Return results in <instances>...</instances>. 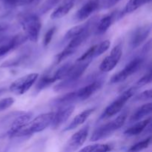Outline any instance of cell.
<instances>
[{"label":"cell","instance_id":"1","mask_svg":"<svg viewBox=\"0 0 152 152\" xmlns=\"http://www.w3.org/2000/svg\"><path fill=\"white\" fill-rule=\"evenodd\" d=\"M55 112H48L37 116L33 120H30L21 130L16 133L15 137H22L38 133L50 126Z\"/></svg>","mask_w":152,"mask_h":152},{"label":"cell","instance_id":"2","mask_svg":"<svg viewBox=\"0 0 152 152\" xmlns=\"http://www.w3.org/2000/svg\"><path fill=\"white\" fill-rule=\"evenodd\" d=\"M19 21L25 31V35L30 41H38L42 23L39 17L36 14L25 13L19 16Z\"/></svg>","mask_w":152,"mask_h":152},{"label":"cell","instance_id":"3","mask_svg":"<svg viewBox=\"0 0 152 152\" xmlns=\"http://www.w3.org/2000/svg\"><path fill=\"white\" fill-rule=\"evenodd\" d=\"M128 117L127 111L122 113L121 114L118 116L117 118L111 120L109 123L104 124L96 129L93 133V134L91 137L90 141L95 142L97 140H101L102 139L111 136L114 132L118 130L119 129L122 127L124 125L126 119Z\"/></svg>","mask_w":152,"mask_h":152},{"label":"cell","instance_id":"4","mask_svg":"<svg viewBox=\"0 0 152 152\" xmlns=\"http://www.w3.org/2000/svg\"><path fill=\"white\" fill-rule=\"evenodd\" d=\"M86 61L87 62H86V61L78 62L79 63L75 64V65H71L69 70L67 72L66 75L62 79L63 81L61 82L56 86H55L53 90L55 91H59L62 90L65 88L69 87L70 86L74 84L76 82L78 81L80 77H82V75L84 74L86 70L88 68V65H90L91 59H88V60Z\"/></svg>","mask_w":152,"mask_h":152},{"label":"cell","instance_id":"5","mask_svg":"<svg viewBox=\"0 0 152 152\" xmlns=\"http://www.w3.org/2000/svg\"><path fill=\"white\" fill-rule=\"evenodd\" d=\"M137 87H132L126 90L123 94H121L114 102H111L104 110V111L100 116V120H105V119L110 118V117H113V116L116 115L119 112H120L123 107H124V105H126V102L137 91Z\"/></svg>","mask_w":152,"mask_h":152},{"label":"cell","instance_id":"6","mask_svg":"<svg viewBox=\"0 0 152 152\" xmlns=\"http://www.w3.org/2000/svg\"><path fill=\"white\" fill-rule=\"evenodd\" d=\"M39 74L37 73H31L19 77L15 80L10 86V91L16 95H22L26 93L37 81Z\"/></svg>","mask_w":152,"mask_h":152},{"label":"cell","instance_id":"7","mask_svg":"<svg viewBox=\"0 0 152 152\" xmlns=\"http://www.w3.org/2000/svg\"><path fill=\"white\" fill-rule=\"evenodd\" d=\"M144 59L140 56H138V57L132 59L122 71L113 76L112 78L111 79V83H119L125 81L126 79L136 73L141 68Z\"/></svg>","mask_w":152,"mask_h":152},{"label":"cell","instance_id":"8","mask_svg":"<svg viewBox=\"0 0 152 152\" xmlns=\"http://www.w3.org/2000/svg\"><path fill=\"white\" fill-rule=\"evenodd\" d=\"M122 54H123V48L121 44H119L116 45L111 50L109 55H108L102 60L99 65V70L105 73L111 71L117 66L119 61L121 59Z\"/></svg>","mask_w":152,"mask_h":152},{"label":"cell","instance_id":"9","mask_svg":"<svg viewBox=\"0 0 152 152\" xmlns=\"http://www.w3.org/2000/svg\"><path fill=\"white\" fill-rule=\"evenodd\" d=\"M89 132V126H86L83 129H80L78 132L71 137L65 145L64 151H74L78 149L86 142Z\"/></svg>","mask_w":152,"mask_h":152},{"label":"cell","instance_id":"10","mask_svg":"<svg viewBox=\"0 0 152 152\" xmlns=\"http://www.w3.org/2000/svg\"><path fill=\"white\" fill-rule=\"evenodd\" d=\"M74 109H75V106L71 104L61 106L59 110L54 113L53 120L50 123L52 129H57L60 126H62L69 119V117L74 112Z\"/></svg>","mask_w":152,"mask_h":152},{"label":"cell","instance_id":"11","mask_svg":"<svg viewBox=\"0 0 152 152\" xmlns=\"http://www.w3.org/2000/svg\"><path fill=\"white\" fill-rule=\"evenodd\" d=\"M102 86V82L101 80H96L91 84L81 88L77 91H74L76 102L77 101H84L94 94Z\"/></svg>","mask_w":152,"mask_h":152},{"label":"cell","instance_id":"12","mask_svg":"<svg viewBox=\"0 0 152 152\" xmlns=\"http://www.w3.org/2000/svg\"><path fill=\"white\" fill-rule=\"evenodd\" d=\"M19 114V115L12 122L10 127L7 131V135L9 137H15L16 133L31 120L33 116L32 112H20Z\"/></svg>","mask_w":152,"mask_h":152},{"label":"cell","instance_id":"13","mask_svg":"<svg viewBox=\"0 0 152 152\" xmlns=\"http://www.w3.org/2000/svg\"><path fill=\"white\" fill-rule=\"evenodd\" d=\"M99 4V0H89L76 13L75 19L79 22L87 19L92 13L98 10Z\"/></svg>","mask_w":152,"mask_h":152},{"label":"cell","instance_id":"14","mask_svg":"<svg viewBox=\"0 0 152 152\" xmlns=\"http://www.w3.org/2000/svg\"><path fill=\"white\" fill-rule=\"evenodd\" d=\"M151 33V26L148 25L139 27L132 34L131 37V46L133 49L137 48L148 38Z\"/></svg>","mask_w":152,"mask_h":152},{"label":"cell","instance_id":"15","mask_svg":"<svg viewBox=\"0 0 152 152\" xmlns=\"http://www.w3.org/2000/svg\"><path fill=\"white\" fill-rule=\"evenodd\" d=\"M27 39L28 38L24 34H18V35L12 37L10 40H9L6 44L2 46H0V56H4L11 50H14L15 48L23 44Z\"/></svg>","mask_w":152,"mask_h":152},{"label":"cell","instance_id":"16","mask_svg":"<svg viewBox=\"0 0 152 152\" xmlns=\"http://www.w3.org/2000/svg\"><path fill=\"white\" fill-rule=\"evenodd\" d=\"M77 1V0H64L63 2L53 10L50 15V19H58L66 16L75 5Z\"/></svg>","mask_w":152,"mask_h":152},{"label":"cell","instance_id":"17","mask_svg":"<svg viewBox=\"0 0 152 152\" xmlns=\"http://www.w3.org/2000/svg\"><path fill=\"white\" fill-rule=\"evenodd\" d=\"M95 109H96L95 108H89V109L85 110L83 112L77 114V115L74 117V120L70 123V124L68 125L67 127L65 128L63 132H68V131L74 130V129H77V127L81 126V125L83 124V123L88 120V118L94 112Z\"/></svg>","mask_w":152,"mask_h":152},{"label":"cell","instance_id":"18","mask_svg":"<svg viewBox=\"0 0 152 152\" xmlns=\"http://www.w3.org/2000/svg\"><path fill=\"white\" fill-rule=\"evenodd\" d=\"M116 17H117V11H113L112 13L102 18L99 21V25L96 28V34H99V35L105 34L109 29L110 27L112 25V24L114 23Z\"/></svg>","mask_w":152,"mask_h":152},{"label":"cell","instance_id":"19","mask_svg":"<svg viewBox=\"0 0 152 152\" xmlns=\"http://www.w3.org/2000/svg\"><path fill=\"white\" fill-rule=\"evenodd\" d=\"M151 117L144 120H140L136 124L133 125L130 128L125 131L124 134L128 137H133L136 135H139L144 131V129L148 126V125L151 123Z\"/></svg>","mask_w":152,"mask_h":152},{"label":"cell","instance_id":"20","mask_svg":"<svg viewBox=\"0 0 152 152\" xmlns=\"http://www.w3.org/2000/svg\"><path fill=\"white\" fill-rule=\"evenodd\" d=\"M152 111V103L148 102V103L144 104L142 106L140 107L137 111L134 113L130 118V122L132 123H136V122L142 120L145 117L150 115Z\"/></svg>","mask_w":152,"mask_h":152},{"label":"cell","instance_id":"21","mask_svg":"<svg viewBox=\"0 0 152 152\" xmlns=\"http://www.w3.org/2000/svg\"><path fill=\"white\" fill-rule=\"evenodd\" d=\"M151 0H129L125 6L123 12L122 13L121 17L123 16V15L132 13V12L137 10L141 6L144 5L147 3L151 2Z\"/></svg>","mask_w":152,"mask_h":152},{"label":"cell","instance_id":"22","mask_svg":"<svg viewBox=\"0 0 152 152\" xmlns=\"http://www.w3.org/2000/svg\"><path fill=\"white\" fill-rule=\"evenodd\" d=\"M56 81H57L56 77L54 76V74H46L45 75H43L42 77L40 78L39 81L38 82L37 85V91H41L42 89L45 88L48 86H49L50 85L53 84V83H55Z\"/></svg>","mask_w":152,"mask_h":152},{"label":"cell","instance_id":"23","mask_svg":"<svg viewBox=\"0 0 152 152\" xmlns=\"http://www.w3.org/2000/svg\"><path fill=\"white\" fill-rule=\"evenodd\" d=\"M89 24V22H88L87 23L83 24V25H77V26H74L73 28H71V29L68 30V31L65 34V37H64V40L67 41V40H71V39H73L74 37H77V35L80 34L82 31H83L85 30V28L88 26V25Z\"/></svg>","mask_w":152,"mask_h":152},{"label":"cell","instance_id":"24","mask_svg":"<svg viewBox=\"0 0 152 152\" xmlns=\"http://www.w3.org/2000/svg\"><path fill=\"white\" fill-rule=\"evenodd\" d=\"M111 150V146L108 144H99L95 143L93 145H89L86 146L85 148H82L80 151H86V152H105L109 151Z\"/></svg>","mask_w":152,"mask_h":152},{"label":"cell","instance_id":"25","mask_svg":"<svg viewBox=\"0 0 152 152\" xmlns=\"http://www.w3.org/2000/svg\"><path fill=\"white\" fill-rule=\"evenodd\" d=\"M110 45H111V42L109 40H105V41L99 43V45H96L93 58L97 57V56H99L102 53H105L106 50H108Z\"/></svg>","mask_w":152,"mask_h":152},{"label":"cell","instance_id":"26","mask_svg":"<svg viewBox=\"0 0 152 152\" xmlns=\"http://www.w3.org/2000/svg\"><path fill=\"white\" fill-rule=\"evenodd\" d=\"M62 0H46L41 7L39 8V13L40 14H44V13H47L49 10H51L54 7H56L58 4H59Z\"/></svg>","mask_w":152,"mask_h":152},{"label":"cell","instance_id":"27","mask_svg":"<svg viewBox=\"0 0 152 152\" xmlns=\"http://www.w3.org/2000/svg\"><path fill=\"white\" fill-rule=\"evenodd\" d=\"M151 137H148L147 139L141 141V142H137L135 145H132L130 148H129V151H142V150L145 149V148H148L149 146L150 143H151Z\"/></svg>","mask_w":152,"mask_h":152},{"label":"cell","instance_id":"28","mask_svg":"<svg viewBox=\"0 0 152 152\" xmlns=\"http://www.w3.org/2000/svg\"><path fill=\"white\" fill-rule=\"evenodd\" d=\"M151 75H152V73H151V70H150V71H148V73H147V74H145V75H144L142 78L140 79V80H138L137 83V84H136V87L140 88V87H142V86H145V85H147V84H148V83H151Z\"/></svg>","mask_w":152,"mask_h":152},{"label":"cell","instance_id":"29","mask_svg":"<svg viewBox=\"0 0 152 152\" xmlns=\"http://www.w3.org/2000/svg\"><path fill=\"white\" fill-rule=\"evenodd\" d=\"M56 27H52L51 28H50V29L46 32L45 35L44 37V39H43V45H44L45 47H47V46L50 44L53 35H54L55 32H56Z\"/></svg>","mask_w":152,"mask_h":152},{"label":"cell","instance_id":"30","mask_svg":"<svg viewBox=\"0 0 152 152\" xmlns=\"http://www.w3.org/2000/svg\"><path fill=\"white\" fill-rule=\"evenodd\" d=\"M14 102V99L12 97H7L0 100V112L7 109L12 106Z\"/></svg>","mask_w":152,"mask_h":152},{"label":"cell","instance_id":"31","mask_svg":"<svg viewBox=\"0 0 152 152\" xmlns=\"http://www.w3.org/2000/svg\"><path fill=\"white\" fill-rule=\"evenodd\" d=\"M95 48H96V45H94L92 46V47H91L88 50H86V51L78 59H77V61H78V62H81V61H86L88 60V59H91L92 58H93Z\"/></svg>","mask_w":152,"mask_h":152},{"label":"cell","instance_id":"32","mask_svg":"<svg viewBox=\"0 0 152 152\" xmlns=\"http://www.w3.org/2000/svg\"><path fill=\"white\" fill-rule=\"evenodd\" d=\"M151 90H147L142 92L135 97L134 101H146L151 99Z\"/></svg>","mask_w":152,"mask_h":152},{"label":"cell","instance_id":"33","mask_svg":"<svg viewBox=\"0 0 152 152\" xmlns=\"http://www.w3.org/2000/svg\"><path fill=\"white\" fill-rule=\"evenodd\" d=\"M3 2L8 6H15L19 4L20 0H2Z\"/></svg>","mask_w":152,"mask_h":152},{"label":"cell","instance_id":"34","mask_svg":"<svg viewBox=\"0 0 152 152\" xmlns=\"http://www.w3.org/2000/svg\"><path fill=\"white\" fill-rule=\"evenodd\" d=\"M120 0H106L105 2V7L106 8H109V7H112V6L115 5L117 2H119Z\"/></svg>","mask_w":152,"mask_h":152},{"label":"cell","instance_id":"35","mask_svg":"<svg viewBox=\"0 0 152 152\" xmlns=\"http://www.w3.org/2000/svg\"><path fill=\"white\" fill-rule=\"evenodd\" d=\"M39 0H20L19 5H25V4H31L38 1Z\"/></svg>","mask_w":152,"mask_h":152},{"label":"cell","instance_id":"36","mask_svg":"<svg viewBox=\"0 0 152 152\" xmlns=\"http://www.w3.org/2000/svg\"><path fill=\"white\" fill-rule=\"evenodd\" d=\"M7 28V26L4 24H0V33H1L2 31H4Z\"/></svg>","mask_w":152,"mask_h":152},{"label":"cell","instance_id":"37","mask_svg":"<svg viewBox=\"0 0 152 152\" xmlns=\"http://www.w3.org/2000/svg\"><path fill=\"white\" fill-rule=\"evenodd\" d=\"M4 91H5V89L4 88H0V95H1V94Z\"/></svg>","mask_w":152,"mask_h":152}]
</instances>
